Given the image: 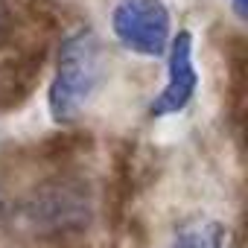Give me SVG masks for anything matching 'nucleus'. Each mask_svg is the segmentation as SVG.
<instances>
[{"label":"nucleus","mask_w":248,"mask_h":248,"mask_svg":"<svg viewBox=\"0 0 248 248\" xmlns=\"http://www.w3.org/2000/svg\"><path fill=\"white\" fill-rule=\"evenodd\" d=\"M105 76L102 41L91 27H79L67 32L59 44L56 73L47 88V108L59 126L76 123L82 111L91 105Z\"/></svg>","instance_id":"nucleus-1"},{"label":"nucleus","mask_w":248,"mask_h":248,"mask_svg":"<svg viewBox=\"0 0 248 248\" xmlns=\"http://www.w3.org/2000/svg\"><path fill=\"white\" fill-rule=\"evenodd\" d=\"M111 32L129 53L161 59L172 38V18L164 0H117L111 9Z\"/></svg>","instance_id":"nucleus-2"},{"label":"nucleus","mask_w":248,"mask_h":248,"mask_svg":"<svg viewBox=\"0 0 248 248\" xmlns=\"http://www.w3.org/2000/svg\"><path fill=\"white\" fill-rule=\"evenodd\" d=\"M88 210L91 204L85 187L70 178L47 181L27 204V216L32 219V225L47 233L79 231L82 225H88Z\"/></svg>","instance_id":"nucleus-3"},{"label":"nucleus","mask_w":248,"mask_h":248,"mask_svg":"<svg viewBox=\"0 0 248 248\" xmlns=\"http://www.w3.org/2000/svg\"><path fill=\"white\" fill-rule=\"evenodd\" d=\"M196 91H199V70L193 59V32L178 30V35H172L167 47V85L152 99L149 114L152 117L181 114L193 102Z\"/></svg>","instance_id":"nucleus-4"},{"label":"nucleus","mask_w":248,"mask_h":248,"mask_svg":"<svg viewBox=\"0 0 248 248\" xmlns=\"http://www.w3.org/2000/svg\"><path fill=\"white\" fill-rule=\"evenodd\" d=\"M225 225L213 216H193L178 225L170 248H222L225 245Z\"/></svg>","instance_id":"nucleus-5"},{"label":"nucleus","mask_w":248,"mask_h":248,"mask_svg":"<svg viewBox=\"0 0 248 248\" xmlns=\"http://www.w3.org/2000/svg\"><path fill=\"white\" fill-rule=\"evenodd\" d=\"M231 6H233V12H236V18H239V21L248 15V0H231Z\"/></svg>","instance_id":"nucleus-6"},{"label":"nucleus","mask_w":248,"mask_h":248,"mask_svg":"<svg viewBox=\"0 0 248 248\" xmlns=\"http://www.w3.org/2000/svg\"><path fill=\"white\" fill-rule=\"evenodd\" d=\"M6 27H9V12H6V3L0 0V35L6 32Z\"/></svg>","instance_id":"nucleus-7"}]
</instances>
